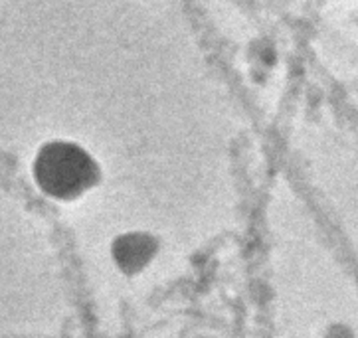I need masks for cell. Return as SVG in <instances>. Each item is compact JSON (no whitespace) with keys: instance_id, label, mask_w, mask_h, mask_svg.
<instances>
[{"instance_id":"1","label":"cell","mask_w":358,"mask_h":338,"mask_svg":"<svg viewBox=\"0 0 358 338\" xmlns=\"http://www.w3.org/2000/svg\"><path fill=\"white\" fill-rule=\"evenodd\" d=\"M34 176L48 194L56 198H71L92 186L97 176V166L81 147L56 140L38 152Z\"/></svg>"}]
</instances>
